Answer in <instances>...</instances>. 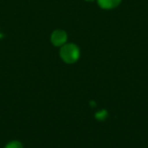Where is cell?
I'll list each match as a JSON object with an SVG mask.
<instances>
[{
	"instance_id": "obj_1",
	"label": "cell",
	"mask_w": 148,
	"mask_h": 148,
	"mask_svg": "<svg viewBox=\"0 0 148 148\" xmlns=\"http://www.w3.org/2000/svg\"><path fill=\"white\" fill-rule=\"evenodd\" d=\"M81 51L75 43H65L60 49V57L67 64H73L80 58Z\"/></svg>"
},
{
	"instance_id": "obj_2",
	"label": "cell",
	"mask_w": 148,
	"mask_h": 148,
	"mask_svg": "<svg viewBox=\"0 0 148 148\" xmlns=\"http://www.w3.org/2000/svg\"><path fill=\"white\" fill-rule=\"evenodd\" d=\"M68 41V35L62 29H56L50 36V42L56 47H62Z\"/></svg>"
},
{
	"instance_id": "obj_7",
	"label": "cell",
	"mask_w": 148,
	"mask_h": 148,
	"mask_svg": "<svg viewBox=\"0 0 148 148\" xmlns=\"http://www.w3.org/2000/svg\"><path fill=\"white\" fill-rule=\"evenodd\" d=\"M86 2H95V1H96V0H85Z\"/></svg>"
},
{
	"instance_id": "obj_4",
	"label": "cell",
	"mask_w": 148,
	"mask_h": 148,
	"mask_svg": "<svg viewBox=\"0 0 148 148\" xmlns=\"http://www.w3.org/2000/svg\"><path fill=\"white\" fill-rule=\"evenodd\" d=\"M107 117H108V112L106 110H101L95 114V118L101 121H103Z\"/></svg>"
},
{
	"instance_id": "obj_5",
	"label": "cell",
	"mask_w": 148,
	"mask_h": 148,
	"mask_svg": "<svg viewBox=\"0 0 148 148\" xmlns=\"http://www.w3.org/2000/svg\"><path fill=\"white\" fill-rule=\"evenodd\" d=\"M4 148H23V145L21 144V142L17 141V140H13V141H10L9 142Z\"/></svg>"
},
{
	"instance_id": "obj_3",
	"label": "cell",
	"mask_w": 148,
	"mask_h": 148,
	"mask_svg": "<svg viewBox=\"0 0 148 148\" xmlns=\"http://www.w3.org/2000/svg\"><path fill=\"white\" fill-rule=\"evenodd\" d=\"M98 5L103 10H112L118 7L122 0H96Z\"/></svg>"
},
{
	"instance_id": "obj_6",
	"label": "cell",
	"mask_w": 148,
	"mask_h": 148,
	"mask_svg": "<svg viewBox=\"0 0 148 148\" xmlns=\"http://www.w3.org/2000/svg\"><path fill=\"white\" fill-rule=\"evenodd\" d=\"M90 104H91L92 106H95V101H91Z\"/></svg>"
}]
</instances>
